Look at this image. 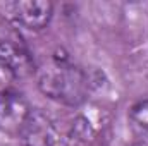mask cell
I'll return each mask as SVG.
<instances>
[{
    "label": "cell",
    "instance_id": "obj_1",
    "mask_svg": "<svg viewBox=\"0 0 148 146\" xmlns=\"http://www.w3.org/2000/svg\"><path fill=\"white\" fill-rule=\"evenodd\" d=\"M35 76L38 89L47 98L66 107L86 103L95 86L90 72L62 50L50 53L48 59L36 65Z\"/></svg>",
    "mask_w": 148,
    "mask_h": 146
},
{
    "label": "cell",
    "instance_id": "obj_2",
    "mask_svg": "<svg viewBox=\"0 0 148 146\" xmlns=\"http://www.w3.org/2000/svg\"><path fill=\"white\" fill-rule=\"evenodd\" d=\"M35 71V59L19 28L0 14V81H21Z\"/></svg>",
    "mask_w": 148,
    "mask_h": 146
},
{
    "label": "cell",
    "instance_id": "obj_3",
    "mask_svg": "<svg viewBox=\"0 0 148 146\" xmlns=\"http://www.w3.org/2000/svg\"><path fill=\"white\" fill-rule=\"evenodd\" d=\"M33 110L35 108L21 91L14 88L0 89V134L19 138Z\"/></svg>",
    "mask_w": 148,
    "mask_h": 146
},
{
    "label": "cell",
    "instance_id": "obj_4",
    "mask_svg": "<svg viewBox=\"0 0 148 146\" xmlns=\"http://www.w3.org/2000/svg\"><path fill=\"white\" fill-rule=\"evenodd\" d=\"M3 16L17 28L40 31L47 28L53 17V3L50 2H9L3 7Z\"/></svg>",
    "mask_w": 148,
    "mask_h": 146
},
{
    "label": "cell",
    "instance_id": "obj_5",
    "mask_svg": "<svg viewBox=\"0 0 148 146\" xmlns=\"http://www.w3.org/2000/svg\"><path fill=\"white\" fill-rule=\"evenodd\" d=\"M23 146H59L60 136L52 120L40 110H33L19 138Z\"/></svg>",
    "mask_w": 148,
    "mask_h": 146
},
{
    "label": "cell",
    "instance_id": "obj_6",
    "mask_svg": "<svg viewBox=\"0 0 148 146\" xmlns=\"http://www.w3.org/2000/svg\"><path fill=\"white\" fill-rule=\"evenodd\" d=\"M129 119L136 129L148 134V100H141L134 103L129 110Z\"/></svg>",
    "mask_w": 148,
    "mask_h": 146
}]
</instances>
